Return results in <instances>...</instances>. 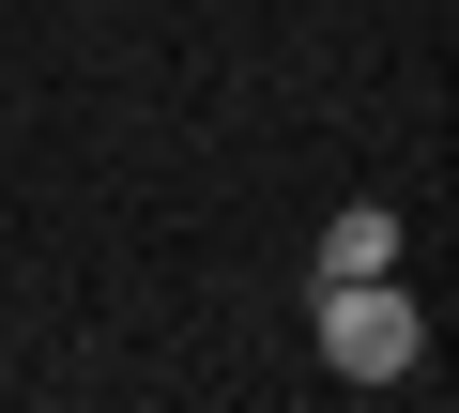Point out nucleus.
<instances>
[{
    "label": "nucleus",
    "mask_w": 459,
    "mask_h": 413,
    "mask_svg": "<svg viewBox=\"0 0 459 413\" xmlns=\"http://www.w3.org/2000/svg\"><path fill=\"white\" fill-rule=\"evenodd\" d=\"M413 352H429V306L398 276H322V367L337 383H398Z\"/></svg>",
    "instance_id": "nucleus-1"
},
{
    "label": "nucleus",
    "mask_w": 459,
    "mask_h": 413,
    "mask_svg": "<svg viewBox=\"0 0 459 413\" xmlns=\"http://www.w3.org/2000/svg\"><path fill=\"white\" fill-rule=\"evenodd\" d=\"M322 276H398V215H383V199L322 215Z\"/></svg>",
    "instance_id": "nucleus-2"
}]
</instances>
